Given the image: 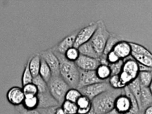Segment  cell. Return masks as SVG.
I'll list each match as a JSON object with an SVG mask.
<instances>
[{
	"instance_id": "6da1fadb",
	"label": "cell",
	"mask_w": 152,
	"mask_h": 114,
	"mask_svg": "<svg viewBox=\"0 0 152 114\" xmlns=\"http://www.w3.org/2000/svg\"><path fill=\"white\" fill-rule=\"evenodd\" d=\"M124 93V88H110L94 98L91 100V107L95 114H105L113 109L116 99Z\"/></svg>"
},
{
	"instance_id": "7a4b0ae2",
	"label": "cell",
	"mask_w": 152,
	"mask_h": 114,
	"mask_svg": "<svg viewBox=\"0 0 152 114\" xmlns=\"http://www.w3.org/2000/svg\"><path fill=\"white\" fill-rule=\"evenodd\" d=\"M53 50L60 62V76L70 88H77L80 77L79 68L75 62L66 59L64 55L61 54L54 50Z\"/></svg>"
},
{
	"instance_id": "3957f363",
	"label": "cell",
	"mask_w": 152,
	"mask_h": 114,
	"mask_svg": "<svg viewBox=\"0 0 152 114\" xmlns=\"http://www.w3.org/2000/svg\"><path fill=\"white\" fill-rule=\"evenodd\" d=\"M97 22V28L90 41L100 57L103 53L106 43L110 33L107 30L104 22L102 20H99Z\"/></svg>"
},
{
	"instance_id": "277c9868",
	"label": "cell",
	"mask_w": 152,
	"mask_h": 114,
	"mask_svg": "<svg viewBox=\"0 0 152 114\" xmlns=\"http://www.w3.org/2000/svg\"><path fill=\"white\" fill-rule=\"evenodd\" d=\"M49 91L59 104L65 100L66 93L70 88L68 84L60 76H52L48 83Z\"/></svg>"
},
{
	"instance_id": "5b68a950",
	"label": "cell",
	"mask_w": 152,
	"mask_h": 114,
	"mask_svg": "<svg viewBox=\"0 0 152 114\" xmlns=\"http://www.w3.org/2000/svg\"><path fill=\"white\" fill-rule=\"evenodd\" d=\"M138 63L131 56L124 59V65L119 78L122 83L126 87L135 80L139 74Z\"/></svg>"
},
{
	"instance_id": "8992f818",
	"label": "cell",
	"mask_w": 152,
	"mask_h": 114,
	"mask_svg": "<svg viewBox=\"0 0 152 114\" xmlns=\"http://www.w3.org/2000/svg\"><path fill=\"white\" fill-rule=\"evenodd\" d=\"M112 88L107 81L95 83L79 88L83 95L88 97L91 100L102 93Z\"/></svg>"
},
{
	"instance_id": "52a82bcc",
	"label": "cell",
	"mask_w": 152,
	"mask_h": 114,
	"mask_svg": "<svg viewBox=\"0 0 152 114\" xmlns=\"http://www.w3.org/2000/svg\"><path fill=\"white\" fill-rule=\"evenodd\" d=\"M97 27V22H91L87 26L79 30L75 39L74 47L78 48L82 45L89 42Z\"/></svg>"
},
{
	"instance_id": "ba28073f",
	"label": "cell",
	"mask_w": 152,
	"mask_h": 114,
	"mask_svg": "<svg viewBox=\"0 0 152 114\" xmlns=\"http://www.w3.org/2000/svg\"><path fill=\"white\" fill-rule=\"evenodd\" d=\"M40 55L49 66L52 76L60 75V62L52 48L42 51Z\"/></svg>"
},
{
	"instance_id": "9c48e42d",
	"label": "cell",
	"mask_w": 152,
	"mask_h": 114,
	"mask_svg": "<svg viewBox=\"0 0 152 114\" xmlns=\"http://www.w3.org/2000/svg\"><path fill=\"white\" fill-rule=\"evenodd\" d=\"M75 63L79 69L83 71H96L100 65L99 58H91L82 55H80Z\"/></svg>"
},
{
	"instance_id": "30bf717a",
	"label": "cell",
	"mask_w": 152,
	"mask_h": 114,
	"mask_svg": "<svg viewBox=\"0 0 152 114\" xmlns=\"http://www.w3.org/2000/svg\"><path fill=\"white\" fill-rule=\"evenodd\" d=\"M102 81H101L98 78L96 71H83L80 69V77L77 88L79 89Z\"/></svg>"
},
{
	"instance_id": "8fae6325",
	"label": "cell",
	"mask_w": 152,
	"mask_h": 114,
	"mask_svg": "<svg viewBox=\"0 0 152 114\" xmlns=\"http://www.w3.org/2000/svg\"><path fill=\"white\" fill-rule=\"evenodd\" d=\"M78 31L79 30H75L65 37L55 47L52 48V49L61 54L64 55L69 49L74 47L76 36Z\"/></svg>"
},
{
	"instance_id": "7c38bea8",
	"label": "cell",
	"mask_w": 152,
	"mask_h": 114,
	"mask_svg": "<svg viewBox=\"0 0 152 114\" xmlns=\"http://www.w3.org/2000/svg\"><path fill=\"white\" fill-rule=\"evenodd\" d=\"M25 94L23 88L18 86H13L10 88L7 93V99L12 105L18 106L22 104Z\"/></svg>"
},
{
	"instance_id": "4fadbf2b",
	"label": "cell",
	"mask_w": 152,
	"mask_h": 114,
	"mask_svg": "<svg viewBox=\"0 0 152 114\" xmlns=\"http://www.w3.org/2000/svg\"><path fill=\"white\" fill-rule=\"evenodd\" d=\"M114 108L121 114H128L131 109V102L124 93L119 95L115 100Z\"/></svg>"
},
{
	"instance_id": "5bb4252c",
	"label": "cell",
	"mask_w": 152,
	"mask_h": 114,
	"mask_svg": "<svg viewBox=\"0 0 152 114\" xmlns=\"http://www.w3.org/2000/svg\"><path fill=\"white\" fill-rule=\"evenodd\" d=\"M114 51L121 59H125L131 56L132 49L130 42L124 40L119 42L113 48Z\"/></svg>"
},
{
	"instance_id": "9a60e30c",
	"label": "cell",
	"mask_w": 152,
	"mask_h": 114,
	"mask_svg": "<svg viewBox=\"0 0 152 114\" xmlns=\"http://www.w3.org/2000/svg\"><path fill=\"white\" fill-rule=\"evenodd\" d=\"M37 96L39 101L37 109H46L59 106V103L52 96L49 91L43 93H38Z\"/></svg>"
},
{
	"instance_id": "2e32d148",
	"label": "cell",
	"mask_w": 152,
	"mask_h": 114,
	"mask_svg": "<svg viewBox=\"0 0 152 114\" xmlns=\"http://www.w3.org/2000/svg\"><path fill=\"white\" fill-rule=\"evenodd\" d=\"M152 105V94L149 87H141V95L139 102L140 113L142 114L144 110L148 106Z\"/></svg>"
},
{
	"instance_id": "e0dca14e",
	"label": "cell",
	"mask_w": 152,
	"mask_h": 114,
	"mask_svg": "<svg viewBox=\"0 0 152 114\" xmlns=\"http://www.w3.org/2000/svg\"><path fill=\"white\" fill-rule=\"evenodd\" d=\"M124 39L122 36L117 34L114 33H110L108 40L106 43L103 53L102 56H106L108 53L113 50L115 46L120 41L123 40Z\"/></svg>"
},
{
	"instance_id": "ac0fdd59",
	"label": "cell",
	"mask_w": 152,
	"mask_h": 114,
	"mask_svg": "<svg viewBox=\"0 0 152 114\" xmlns=\"http://www.w3.org/2000/svg\"><path fill=\"white\" fill-rule=\"evenodd\" d=\"M29 68L33 77L39 75L41 65V56L40 53L33 55L28 61Z\"/></svg>"
},
{
	"instance_id": "d6986e66",
	"label": "cell",
	"mask_w": 152,
	"mask_h": 114,
	"mask_svg": "<svg viewBox=\"0 0 152 114\" xmlns=\"http://www.w3.org/2000/svg\"><path fill=\"white\" fill-rule=\"evenodd\" d=\"M78 49L80 55L94 58H100L99 55L97 53L96 50H95L90 41L82 45Z\"/></svg>"
},
{
	"instance_id": "ffe728a7",
	"label": "cell",
	"mask_w": 152,
	"mask_h": 114,
	"mask_svg": "<svg viewBox=\"0 0 152 114\" xmlns=\"http://www.w3.org/2000/svg\"><path fill=\"white\" fill-rule=\"evenodd\" d=\"M39 101L37 96H25V98L22 103L24 108L27 110L37 109L38 108Z\"/></svg>"
},
{
	"instance_id": "44dd1931",
	"label": "cell",
	"mask_w": 152,
	"mask_h": 114,
	"mask_svg": "<svg viewBox=\"0 0 152 114\" xmlns=\"http://www.w3.org/2000/svg\"><path fill=\"white\" fill-rule=\"evenodd\" d=\"M96 72L98 78L103 81H107L112 75L110 69L107 65L100 64L96 69Z\"/></svg>"
},
{
	"instance_id": "7402d4cb",
	"label": "cell",
	"mask_w": 152,
	"mask_h": 114,
	"mask_svg": "<svg viewBox=\"0 0 152 114\" xmlns=\"http://www.w3.org/2000/svg\"><path fill=\"white\" fill-rule=\"evenodd\" d=\"M48 84L52 77V71L45 61L41 57V65L39 74Z\"/></svg>"
},
{
	"instance_id": "603a6c76",
	"label": "cell",
	"mask_w": 152,
	"mask_h": 114,
	"mask_svg": "<svg viewBox=\"0 0 152 114\" xmlns=\"http://www.w3.org/2000/svg\"><path fill=\"white\" fill-rule=\"evenodd\" d=\"M126 87L128 88V89L129 90L131 93L136 98L137 100L138 101V105H139L142 86L140 83V81H139L138 77L135 80L132 81L131 83H130Z\"/></svg>"
},
{
	"instance_id": "cb8c5ba5",
	"label": "cell",
	"mask_w": 152,
	"mask_h": 114,
	"mask_svg": "<svg viewBox=\"0 0 152 114\" xmlns=\"http://www.w3.org/2000/svg\"><path fill=\"white\" fill-rule=\"evenodd\" d=\"M124 93L128 96L131 102V109L128 114H141L138 103L136 98L131 93V91H129V90L126 86L124 88Z\"/></svg>"
},
{
	"instance_id": "d4e9b609",
	"label": "cell",
	"mask_w": 152,
	"mask_h": 114,
	"mask_svg": "<svg viewBox=\"0 0 152 114\" xmlns=\"http://www.w3.org/2000/svg\"><path fill=\"white\" fill-rule=\"evenodd\" d=\"M132 53L142 55H147L152 57V52H151L145 46L135 42H130Z\"/></svg>"
},
{
	"instance_id": "484cf974",
	"label": "cell",
	"mask_w": 152,
	"mask_h": 114,
	"mask_svg": "<svg viewBox=\"0 0 152 114\" xmlns=\"http://www.w3.org/2000/svg\"><path fill=\"white\" fill-rule=\"evenodd\" d=\"M138 78L141 86L149 87L152 81V71L139 72Z\"/></svg>"
},
{
	"instance_id": "4316f807",
	"label": "cell",
	"mask_w": 152,
	"mask_h": 114,
	"mask_svg": "<svg viewBox=\"0 0 152 114\" xmlns=\"http://www.w3.org/2000/svg\"><path fill=\"white\" fill-rule=\"evenodd\" d=\"M32 83L37 87L38 93H43L49 91L48 84L39 75L33 77Z\"/></svg>"
},
{
	"instance_id": "83f0119b",
	"label": "cell",
	"mask_w": 152,
	"mask_h": 114,
	"mask_svg": "<svg viewBox=\"0 0 152 114\" xmlns=\"http://www.w3.org/2000/svg\"><path fill=\"white\" fill-rule=\"evenodd\" d=\"M131 56L138 64L152 68V57L151 56H149L147 55H138L133 53H131Z\"/></svg>"
},
{
	"instance_id": "f1b7e54d",
	"label": "cell",
	"mask_w": 152,
	"mask_h": 114,
	"mask_svg": "<svg viewBox=\"0 0 152 114\" xmlns=\"http://www.w3.org/2000/svg\"><path fill=\"white\" fill-rule=\"evenodd\" d=\"M83 94L78 88H70L66 93L65 100L74 103H76L78 99Z\"/></svg>"
},
{
	"instance_id": "f546056e",
	"label": "cell",
	"mask_w": 152,
	"mask_h": 114,
	"mask_svg": "<svg viewBox=\"0 0 152 114\" xmlns=\"http://www.w3.org/2000/svg\"><path fill=\"white\" fill-rule=\"evenodd\" d=\"M33 76L30 71V69L29 68L28 66V61L26 62L23 74L21 76V84L23 86L31 83L33 82Z\"/></svg>"
},
{
	"instance_id": "4dcf8cb0",
	"label": "cell",
	"mask_w": 152,
	"mask_h": 114,
	"mask_svg": "<svg viewBox=\"0 0 152 114\" xmlns=\"http://www.w3.org/2000/svg\"><path fill=\"white\" fill-rule=\"evenodd\" d=\"M61 107L66 114H77L78 113V107L76 103L65 100L62 103Z\"/></svg>"
},
{
	"instance_id": "1f68e13d",
	"label": "cell",
	"mask_w": 152,
	"mask_h": 114,
	"mask_svg": "<svg viewBox=\"0 0 152 114\" xmlns=\"http://www.w3.org/2000/svg\"><path fill=\"white\" fill-rule=\"evenodd\" d=\"M80 55L78 49L75 47H72L69 49L64 54L65 57L68 61L75 62Z\"/></svg>"
},
{
	"instance_id": "d6a6232c",
	"label": "cell",
	"mask_w": 152,
	"mask_h": 114,
	"mask_svg": "<svg viewBox=\"0 0 152 114\" xmlns=\"http://www.w3.org/2000/svg\"><path fill=\"white\" fill-rule=\"evenodd\" d=\"M107 81L112 88L123 89L125 87V86L122 83L119 75H111Z\"/></svg>"
},
{
	"instance_id": "836d02e7",
	"label": "cell",
	"mask_w": 152,
	"mask_h": 114,
	"mask_svg": "<svg viewBox=\"0 0 152 114\" xmlns=\"http://www.w3.org/2000/svg\"><path fill=\"white\" fill-rule=\"evenodd\" d=\"M124 65V60L120 59L119 61L109 65L111 71L112 75H119L122 71Z\"/></svg>"
},
{
	"instance_id": "e575fe53",
	"label": "cell",
	"mask_w": 152,
	"mask_h": 114,
	"mask_svg": "<svg viewBox=\"0 0 152 114\" xmlns=\"http://www.w3.org/2000/svg\"><path fill=\"white\" fill-rule=\"evenodd\" d=\"M22 88L25 96H36L38 94L37 88L33 83L23 86Z\"/></svg>"
},
{
	"instance_id": "d590c367",
	"label": "cell",
	"mask_w": 152,
	"mask_h": 114,
	"mask_svg": "<svg viewBox=\"0 0 152 114\" xmlns=\"http://www.w3.org/2000/svg\"><path fill=\"white\" fill-rule=\"evenodd\" d=\"M76 104L78 109H86L91 106V100L84 95H82L77 101Z\"/></svg>"
},
{
	"instance_id": "8d00e7d4",
	"label": "cell",
	"mask_w": 152,
	"mask_h": 114,
	"mask_svg": "<svg viewBox=\"0 0 152 114\" xmlns=\"http://www.w3.org/2000/svg\"><path fill=\"white\" fill-rule=\"evenodd\" d=\"M106 59H107V61L109 65L111 64L115 63L121 59L119 58V57L117 55V54L113 50H112L109 53H108L107 54V55L106 56Z\"/></svg>"
},
{
	"instance_id": "74e56055",
	"label": "cell",
	"mask_w": 152,
	"mask_h": 114,
	"mask_svg": "<svg viewBox=\"0 0 152 114\" xmlns=\"http://www.w3.org/2000/svg\"><path fill=\"white\" fill-rule=\"evenodd\" d=\"M17 109L19 114H42L37 109L33 110H27L24 108L22 105L17 106Z\"/></svg>"
},
{
	"instance_id": "f35d334b",
	"label": "cell",
	"mask_w": 152,
	"mask_h": 114,
	"mask_svg": "<svg viewBox=\"0 0 152 114\" xmlns=\"http://www.w3.org/2000/svg\"><path fill=\"white\" fill-rule=\"evenodd\" d=\"M57 106L51 107L46 109H37L42 114H55V110Z\"/></svg>"
},
{
	"instance_id": "ab89813d",
	"label": "cell",
	"mask_w": 152,
	"mask_h": 114,
	"mask_svg": "<svg viewBox=\"0 0 152 114\" xmlns=\"http://www.w3.org/2000/svg\"><path fill=\"white\" fill-rule=\"evenodd\" d=\"M138 68H139V71L142 72V71H152V68L147 66L145 65L138 64Z\"/></svg>"
},
{
	"instance_id": "60d3db41",
	"label": "cell",
	"mask_w": 152,
	"mask_h": 114,
	"mask_svg": "<svg viewBox=\"0 0 152 114\" xmlns=\"http://www.w3.org/2000/svg\"><path fill=\"white\" fill-rule=\"evenodd\" d=\"M55 114H66L61 106H57L55 110Z\"/></svg>"
},
{
	"instance_id": "b9f144b4",
	"label": "cell",
	"mask_w": 152,
	"mask_h": 114,
	"mask_svg": "<svg viewBox=\"0 0 152 114\" xmlns=\"http://www.w3.org/2000/svg\"><path fill=\"white\" fill-rule=\"evenodd\" d=\"M142 114H152V105L147 107L144 110Z\"/></svg>"
},
{
	"instance_id": "7bdbcfd3",
	"label": "cell",
	"mask_w": 152,
	"mask_h": 114,
	"mask_svg": "<svg viewBox=\"0 0 152 114\" xmlns=\"http://www.w3.org/2000/svg\"><path fill=\"white\" fill-rule=\"evenodd\" d=\"M105 114H121L120 113H119L115 108H113V109H112L111 110H110L109 112H107Z\"/></svg>"
},
{
	"instance_id": "ee69618b",
	"label": "cell",
	"mask_w": 152,
	"mask_h": 114,
	"mask_svg": "<svg viewBox=\"0 0 152 114\" xmlns=\"http://www.w3.org/2000/svg\"><path fill=\"white\" fill-rule=\"evenodd\" d=\"M149 89H150V91H151V93L152 94V81H151V84H150V85L149 86Z\"/></svg>"
},
{
	"instance_id": "f6af8a7d",
	"label": "cell",
	"mask_w": 152,
	"mask_h": 114,
	"mask_svg": "<svg viewBox=\"0 0 152 114\" xmlns=\"http://www.w3.org/2000/svg\"><path fill=\"white\" fill-rule=\"evenodd\" d=\"M77 114H79V113H77Z\"/></svg>"
}]
</instances>
